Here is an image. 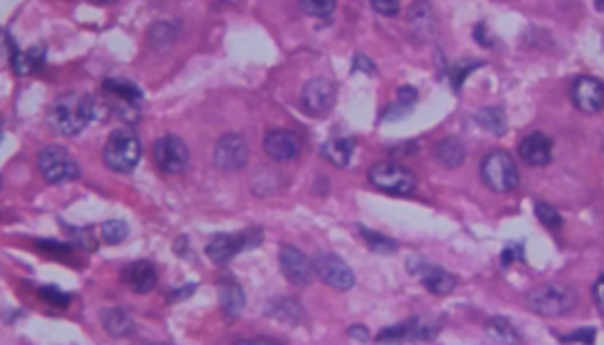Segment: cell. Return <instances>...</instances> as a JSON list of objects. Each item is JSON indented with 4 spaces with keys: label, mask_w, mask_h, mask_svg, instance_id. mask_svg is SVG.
Segmentation results:
<instances>
[{
    "label": "cell",
    "mask_w": 604,
    "mask_h": 345,
    "mask_svg": "<svg viewBox=\"0 0 604 345\" xmlns=\"http://www.w3.org/2000/svg\"><path fill=\"white\" fill-rule=\"evenodd\" d=\"M570 97L581 113H600L604 108V82L594 76H579L570 86Z\"/></svg>",
    "instance_id": "8fae6325"
},
{
    "label": "cell",
    "mask_w": 604,
    "mask_h": 345,
    "mask_svg": "<svg viewBox=\"0 0 604 345\" xmlns=\"http://www.w3.org/2000/svg\"><path fill=\"white\" fill-rule=\"evenodd\" d=\"M482 179L492 193H511L520 184L518 167L508 151H490L482 162Z\"/></svg>",
    "instance_id": "277c9868"
},
{
    "label": "cell",
    "mask_w": 604,
    "mask_h": 345,
    "mask_svg": "<svg viewBox=\"0 0 604 345\" xmlns=\"http://www.w3.org/2000/svg\"><path fill=\"white\" fill-rule=\"evenodd\" d=\"M104 326H106V331L115 337H125L132 332V320H130V315L125 313L123 309L106 311Z\"/></svg>",
    "instance_id": "d4e9b609"
},
{
    "label": "cell",
    "mask_w": 604,
    "mask_h": 345,
    "mask_svg": "<svg viewBox=\"0 0 604 345\" xmlns=\"http://www.w3.org/2000/svg\"><path fill=\"white\" fill-rule=\"evenodd\" d=\"M261 240V232L257 229H248L244 233H221L214 235L210 240V244L205 246V253L214 264L225 266L236 257L240 250H247L250 246H257Z\"/></svg>",
    "instance_id": "52a82bcc"
},
{
    "label": "cell",
    "mask_w": 604,
    "mask_h": 345,
    "mask_svg": "<svg viewBox=\"0 0 604 345\" xmlns=\"http://www.w3.org/2000/svg\"><path fill=\"white\" fill-rule=\"evenodd\" d=\"M193 292H194V285H188V287L177 289V292H171V300H182V298H186V295L193 294Z\"/></svg>",
    "instance_id": "8d00e7d4"
},
{
    "label": "cell",
    "mask_w": 604,
    "mask_h": 345,
    "mask_svg": "<svg viewBox=\"0 0 604 345\" xmlns=\"http://www.w3.org/2000/svg\"><path fill=\"white\" fill-rule=\"evenodd\" d=\"M488 331L490 335L494 339H500V341H516V339H518V335H516L514 328H511L508 320H492L490 322Z\"/></svg>",
    "instance_id": "1f68e13d"
},
{
    "label": "cell",
    "mask_w": 604,
    "mask_h": 345,
    "mask_svg": "<svg viewBox=\"0 0 604 345\" xmlns=\"http://www.w3.org/2000/svg\"><path fill=\"white\" fill-rule=\"evenodd\" d=\"M594 3H596L598 11H604V0H594Z\"/></svg>",
    "instance_id": "ab89813d"
},
{
    "label": "cell",
    "mask_w": 604,
    "mask_h": 345,
    "mask_svg": "<svg viewBox=\"0 0 604 345\" xmlns=\"http://www.w3.org/2000/svg\"><path fill=\"white\" fill-rule=\"evenodd\" d=\"M104 91L113 93V95L119 97V100H123L125 104H130V106H140V102H143V91L139 89V86L134 85V82L130 80H122V78H108L104 80Z\"/></svg>",
    "instance_id": "44dd1931"
},
{
    "label": "cell",
    "mask_w": 604,
    "mask_h": 345,
    "mask_svg": "<svg viewBox=\"0 0 604 345\" xmlns=\"http://www.w3.org/2000/svg\"><path fill=\"white\" fill-rule=\"evenodd\" d=\"M375 14L384 15V18H395L400 14L401 0H369Z\"/></svg>",
    "instance_id": "d6a6232c"
},
{
    "label": "cell",
    "mask_w": 604,
    "mask_h": 345,
    "mask_svg": "<svg viewBox=\"0 0 604 345\" xmlns=\"http://www.w3.org/2000/svg\"><path fill=\"white\" fill-rule=\"evenodd\" d=\"M89 3H94V5H113V3H117V0H89Z\"/></svg>",
    "instance_id": "f35d334b"
},
{
    "label": "cell",
    "mask_w": 604,
    "mask_h": 345,
    "mask_svg": "<svg viewBox=\"0 0 604 345\" xmlns=\"http://www.w3.org/2000/svg\"><path fill=\"white\" fill-rule=\"evenodd\" d=\"M594 339H596V332H594V328H583V331H579V332H572V335H565L562 337V341L563 343H572V341H583V343H594Z\"/></svg>",
    "instance_id": "836d02e7"
},
{
    "label": "cell",
    "mask_w": 604,
    "mask_h": 345,
    "mask_svg": "<svg viewBox=\"0 0 604 345\" xmlns=\"http://www.w3.org/2000/svg\"><path fill=\"white\" fill-rule=\"evenodd\" d=\"M438 326L428 317H412L397 326L384 328L378 335V341H429L437 337Z\"/></svg>",
    "instance_id": "7c38bea8"
},
{
    "label": "cell",
    "mask_w": 604,
    "mask_h": 345,
    "mask_svg": "<svg viewBox=\"0 0 604 345\" xmlns=\"http://www.w3.org/2000/svg\"><path fill=\"white\" fill-rule=\"evenodd\" d=\"M279 264L281 272L290 283L298 285V287H304V285L311 283V277L315 272L313 264L301 249H296V246H283Z\"/></svg>",
    "instance_id": "5bb4252c"
},
{
    "label": "cell",
    "mask_w": 604,
    "mask_h": 345,
    "mask_svg": "<svg viewBox=\"0 0 604 345\" xmlns=\"http://www.w3.org/2000/svg\"><path fill=\"white\" fill-rule=\"evenodd\" d=\"M41 298L46 300V303H50L52 306H59V309H65L69 303H72V295L61 292L59 287H52V285H46V287L40 289Z\"/></svg>",
    "instance_id": "4dcf8cb0"
},
{
    "label": "cell",
    "mask_w": 604,
    "mask_h": 345,
    "mask_svg": "<svg viewBox=\"0 0 604 345\" xmlns=\"http://www.w3.org/2000/svg\"><path fill=\"white\" fill-rule=\"evenodd\" d=\"M361 68H367L369 74H372V71H374V63L369 61V59H365V57H356L355 59V69L361 71Z\"/></svg>",
    "instance_id": "d590c367"
},
{
    "label": "cell",
    "mask_w": 604,
    "mask_h": 345,
    "mask_svg": "<svg viewBox=\"0 0 604 345\" xmlns=\"http://www.w3.org/2000/svg\"><path fill=\"white\" fill-rule=\"evenodd\" d=\"M301 9L311 18H330L337 9V0H301Z\"/></svg>",
    "instance_id": "484cf974"
},
{
    "label": "cell",
    "mask_w": 604,
    "mask_h": 345,
    "mask_svg": "<svg viewBox=\"0 0 604 345\" xmlns=\"http://www.w3.org/2000/svg\"><path fill=\"white\" fill-rule=\"evenodd\" d=\"M122 281L134 294H149L158 283V272L149 261H134L122 270Z\"/></svg>",
    "instance_id": "e0dca14e"
},
{
    "label": "cell",
    "mask_w": 604,
    "mask_h": 345,
    "mask_svg": "<svg viewBox=\"0 0 604 345\" xmlns=\"http://www.w3.org/2000/svg\"><path fill=\"white\" fill-rule=\"evenodd\" d=\"M268 315L276 317V320L290 322V324H298L302 320V309L293 300H275L268 306Z\"/></svg>",
    "instance_id": "cb8c5ba5"
},
{
    "label": "cell",
    "mask_w": 604,
    "mask_h": 345,
    "mask_svg": "<svg viewBox=\"0 0 604 345\" xmlns=\"http://www.w3.org/2000/svg\"><path fill=\"white\" fill-rule=\"evenodd\" d=\"M421 281L428 292H432L437 295H447L455 289V277L449 275V272L443 270V268L423 266Z\"/></svg>",
    "instance_id": "d6986e66"
},
{
    "label": "cell",
    "mask_w": 604,
    "mask_h": 345,
    "mask_svg": "<svg viewBox=\"0 0 604 345\" xmlns=\"http://www.w3.org/2000/svg\"><path fill=\"white\" fill-rule=\"evenodd\" d=\"M361 235L365 238V242H367L369 249L375 250V253H393V250H397V242H393L391 238H384V235L374 233L363 227H361Z\"/></svg>",
    "instance_id": "f1b7e54d"
},
{
    "label": "cell",
    "mask_w": 604,
    "mask_h": 345,
    "mask_svg": "<svg viewBox=\"0 0 604 345\" xmlns=\"http://www.w3.org/2000/svg\"><path fill=\"white\" fill-rule=\"evenodd\" d=\"M602 150H604V142H602Z\"/></svg>",
    "instance_id": "60d3db41"
},
{
    "label": "cell",
    "mask_w": 604,
    "mask_h": 345,
    "mask_svg": "<svg viewBox=\"0 0 604 345\" xmlns=\"http://www.w3.org/2000/svg\"><path fill=\"white\" fill-rule=\"evenodd\" d=\"M248 156V142L240 134H225L214 147L216 167L225 173H236L247 167Z\"/></svg>",
    "instance_id": "9c48e42d"
},
{
    "label": "cell",
    "mask_w": 604,
    "mask_h": 345,
    "mask_svg": "<svg viewBox=\"0 0 604 345\" xmlns=\"http://www.w3.org/2000/svg\"><path fill=\"white\" fill-rule=\"evenodd\" d=\"M356 328L358 326H355V328H352V337H358V339H367V331H365V328H363V331H356Z\"/></svg>",
    "instance_id": "74e56055"
},
{
    "label": "cell",
    "mask_w": 604,
    "mask_h": 345,
    "mask_svg": "<svg viewBox=\"0 0 604 345\" xmlns=\"http://www.w3.org/2000/svg\"><path fill=\"white\" fill-rule=\"evenodd\" d=\"M264 150L275 162H292L301 156L302 141L290 130H272L266 134Z\"/></svg>",
    "instance_id": "9a60e30c"
},
{
    "label": "cell",
    "mask_w": 604,
    "mask_h": 345,
    "mask_svg": "<svg viewBox=\"0 0 604 345\" xmlns=\"http://www.w3.org/2000/svg\"><path fill=\"white\" fill-rule=\"evenodd\" d=\"M37 167L48 184H68L80 177V167L61 145L43 147L37 156Z\"/></svg>",
    "instance_id": "5b68a950"
},
{
    "label": "cell",
    "mask_w": 604,
    "mask_h": 345,
    "mask_svg": "<svg viewBox=\"0 0 604 345\" xmlns=\"http://www.w3.org/2000/svg\"><path fill=\"white\" fill-rule=\"evenodd\" d=\"M477 119H480L483 128L492 130L494 134L505 132V114L500 108H483V111L477 114Z\"/></svg>",
    "instance_id": "83f0119b"
},
{
    "label": "cell",
    "mask_w": 604,
    "mask_h": 345,
    "mask_svg": "<svg viewBox=\"0 0 604 345\" xmlns=\"http://www.w3.org/2000/svg\"><path fill=\"white\" fill-rule=\"evenodd\" d=\"M527 309L536 315L544 317H562L572 313L576 306L574 289L559 283H546L531 289L525 298Z\"/></svg>",
    "instance_id": "7a4b0ae2"
},
{
    "label": "cell",
    "mask_w": 604,
    "mask_h": 345,
    "mask_svg": "<svg viewBox=\"0 0 604 345\" xmlns=\"http://www.w3.org/2000/svg\"><path fill=\"white\" fill-rule=\"evenodd\" d=\"M313 270L326 285L339 289V292H346L355 285V272L335 253H320L313 259Z\"/></svg>",
    "instance_id": "30bf717a"
},
{
    "label": "cell",
    "mask_w": 604,
    "mask_h": 345,
    "mask_svg": "<svg viewBox=\"0 0 604 345\" xmlns=\"http://www.w3.org/2000/svg\"><path fill=\"white\" fill-rule=\"evenodd\" d=\"M464 156H466L464 147H462V142L455 139H443L437 145V160L447 168L460 167Z\"/></svg>",
    "instance_id": "7402d4cb"
},
{
    "label": "cell",
    "mask_w": 604,
    "mask_h": 345,
    "mask_svg": "<svg viewBox=\"0 0 604 345\" xmlns=\"http://www.w3.org/2000/svg\"><path fill=\"white\" fill-rule=\"evenodd\" d=\"M594 300H596L598 309H600L602 313H604V272H602L600 278H598L596 285H594Z\"/></svg>",
    "instance_id": "e575fe53"
},
{
    "label": "cell",
    "mask_w": 604,
    "mask_h": 345,
    "mask_svg": "<svg viewBox=\"0 0 604 345\" xmlns=\"http://www.w3.org/2000/svg\"><path fill=\"white\" fill-rule=\"evenodd\" d=\"M95 113L94 97L83 93H65L54 102L50 111V125L63 136L80 134L91 123Z\"/></svg>",
    "instance_id": "6da1fadb"
},
{
    "label": "cell",
    "mask_w": 604,
    "mask_h": 345,
    "mask_svg": "<svg viewBox=\"0 0 604 345\" xmlns=\"http://www.w3.org/2000/svg\"><path fill=\"white\" fill-rule=\"evenodd\" d=\"M352 153H355V139H347V136H339V139H330L329 142L322 145V158L329 160L335 167H347L352 160Z\"/></svg>",
    "instance_id": "ffe728a7"
},
{
    "label": "cell",
    "mask_w": 604,
    "mask_h": 345,
    "mask_svg": "<svg viewBox=\"0 0 604 345\" xmlns=\"http://www.w3.org/2000/svg\"><path fill=\"white\" fill-rule=\"evenodd\" d=\"M128 233H130V227H128V222H123V221H106L104 224H102V238H104V242L111 246L123 242V240L128 238Z\"/></svg>",
    "instance_id": "4316f807"
},
{
    "label": "cell",
    "mask_w": 604,
    "mask_h": 345,
    "mask_svg": "<svg viewBox=\"0 0 604 345\" xmlns=\"http://www.w3.org/2000/svg\"><path fill=\"white\" fill-rule=\"evenodd\" d=\"M143 156V147H140L139 136L132 130L119 128L108 136L104 145V164L115 173H130L134 171L136 164L140 162Z\"/></svg>",
    "instance_id": "3957f363"
},
{
    "label": "cell",
    "mask_w": 604,
    "mask_h": 345,
    "mask_svg": "<svg viewBox=\"0 0 604 345\" xmlns=\"http://www.w3.org/2000/svg\"><path fill=\"white\" fill-rule=\"evenodd\" d=\"M154 162L162 173L179 175L188 168L190 150L179 136L167 134L156 141L154 145Z\"/></svg>",
    "instance_id": "ba28073f"
},
{
    "label": "cell",
    "mask_w": 604,
    "mask_h": 345,
    "mask_svg": "<svg viewBox=\"0 0 604 345\" xmlns=\"http://www.w3.org/2000/svg\"><path fill=\"white\" fill-rule=\"evenodd\" d=\"M520 160L529 167H546L553 160V141L546 134H527L518 145Z\"/></svg>",
    "instance_id": "2e32d148"
},
{
    "label": "cell",
    "mask_w": 604,
    "mask_h": 345,
    "mask_svg": "<svg viewBox=\"0 0 604 345\" xmlns=\"http://www.w3.org/2000/svg\"><path fill=\"white\" fill-rule=\"evenodd\" d=\"M335 85L329 78H313L304 85L302 89V106L309 114L322 117L333 108L335 104Z\"/></svg>",
    "instance_id": "4fadbf2b"
},
{
    "label": "cell",
    "mask_w": 604,
    "mask_h": 345,
    "mask_svg": "<svg viewBox=\"0 0 604 345\" xmlns=\"http://www.w3.org/2000/svg\"><path fill=\"white\" fill-rule=\"evenodd\" d=\"M11 68L18 76H29L32 71H40L46 63V48L31 46L29 50H18L11 54Z\"/></svg>",
    "instance_id": "ac0fdd59"
},
{
    "label": "cell",
    "mask_w": 604,
    "mask_h": 345,
    "mask_svg": "<svg viewBox=\"0 0 604 345\" xmlns=\"http://www.w3.org/2000/svg\"><path fill=\"white\" fill-rule=\"evenodd\" d=\"M536 216H537V221L548 229H562V224H563L562 213L554 210L553 205L544 204V201H537L536 204Z\"/></svg>",
    "instance_id": "f546056e"
},
{
    "label": "cell",
    "mask_w": 604,
    "mask_h": 345,
    "mask_svg": "<svg viewBox=\"0 0 604 345\" xmlns=\"http://www.w3.org/2000/svg\"><path fill=\"white\" fill-rule=\"evenodd\" d=\"M247 298H244L242 287L238 283H230L221 289V306L230 317H238L242 313Z\"/></svg>",
    "instance_id": "603a6c76"
},
{
    "label": "cell",
    "mask_w": 604,
    "mask_h": 345,
    "mask_svg": "<svg viewBox=\"0 0 604 345\" xmlns=\"http://www.w3.org/2000/svg\"><path fill=\"white\" fill-rule=\"evenodd\" d=\"M369 182L386 195L408 196L417 190L415 175L397 162H378L369 168Z\"/></svg>",
    "instance_id": "8992f818"
}]
</instances>
